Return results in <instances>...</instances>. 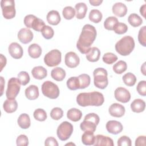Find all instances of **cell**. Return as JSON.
<instances>
[{"instance_id":"10","label":"cell","mask_w":146,"mask_h":146,"mask_svg":"<svg viewBox=\"0 0 146 146\" xmlns=\"http://www.w3.org/2000/svg\"><path fill=\"white\" fill-rule=\"evenodd\" d=\"M61 59V52L57 49H54L51 50L45 55L44 62L48 67H54L60 63Z\"/></svg>"},{"instance_id":"22","label":"cell","mask_w":146,"mask_h":146,"mask_svg":"<svg viewBox=\"0 0 146 146\" xmlns=\"http://www.w3.org/2000/svg\"><path fill=\"white\" fill-rule=\"evenodd\" d=\"M100 56V51L98 47H91L86 53V59L91 62H95L99 60Z\"/></svg>"},{"instance_id":"39","label":"cell","mask_w":146,"mask_h":146,"mask_svg":"<svg viewBox=\"0 0 146 146\" xmlns=\"http://www.w3.org/2000/svg\"><path fill=\"white\" fill-rule=\"evenodd\" d=\"M62 14L64 18L67 20H70L74 17L76 13L75 9L72 7L66 6L63 9Z\"/></svg>"},{"instance_id":"25","label":"cell","mask_w":146,"mask_h":146,"mask_svg":"<svg viewBox=\"0 0 146 146\" xmlns=\"http://www.w3.org/2000/svg\"><path fill=\"white\" fill-rule=\"evenodd\" d=\"M18 107V103L15 99H7L3 103V108L7 113H13L15 112Z\"/></svg>"},{"instance_id":"48","label":"cell","mask_w":146,"mask_h":146,"mask_svg":"<svg viewBox=\"0 0 146 146\" xmlns=\"http://www.w3.org/2000/svg\"><path fill=\"white\" fill-rule=\"evenodd\" d=\"M136 90L137 92L141 96L146 95V81L141 80L137 85Z\"/></svg>"},{"instance_id":"26","label":"cell","mask_w":146,"mask_h":146,"mask_svg":"<svg viewBox=\"0 0 146 146\" xmlns=\"http://www.w3.org/2000/svg\"><path fill=\"white\" fill-rule=\"evenodd\" d=\"M82 112L79 109L72 108L67 112V117L68 119L72 121H78L80 120L82 117Z\"/></svg>"},{"instance_id":"42","label":"cell","mask_w":146,"mask_h":146,"mask_svg":"<svg viewBox=\"0 0 146 146\" xmlns=\"http://www.w3.org/2000/svg\"><path fill=\"white\" fill-rule=\"evenodd\" d=\"M41 33L42 36L46 39H51L54 35V31L52 28L47 25H46L43 28L41 31Z\"/></svg>"},{"instance_id":"16","label":"cell","mask_w":146,"mask_h":146,"mask_svg":"<svg viewBox=\"0 0 146 146\" xmlns=\"http://www.w3.org/2000/svg\"><path fill=\"white\" fill-rule=\"evenodd\" d=\"M125 107L119 103H113L112 104L108 109V112L112 116L116 117H120L123 116L125 113Z\"/></svg>"},{"instance_id":"53","label":"cell","mask_w":146,"mask_h":146,"mask_svg":"<svg viewBox=\"0 0 146 146\" xmlns=\"http://www.w3.org/2000/svg\"><path fill=\"white\" fill-rule=\"evenodd\" d=\"M6 58L5 56L3 55V54H1V71H2L3 67L6 66Z\"/></svg>"},{"instance_id":"30","label":"cell","mask_w":146,"mask_h":146,"mask_svg":"<svg viewBox=\"0 0 146 146\" xmlns=\"http://www.w3.org/2000/svg\"><path fill=\"white\" fill-rule=\"evenodd\" d=\"M96 126L97 124L87 119H84L80 124V129L84 132L90 131L94 132L96 131Z\"/></svg>"},{"instance_id":"54","label":"cell","mask_w":146,"mask_h":146,"mask_svg":"<svg viewBox=\"0 0 146 146\" xmlns=\"http://www.w3.org/2000/svg\"><path fill=\"white\" fill-rule=\"evenodd\" d=\"M89 2L90 3L94 6H99L102 2H103V1H100V0H90L89 1Z\"/></svg>"},{"instance_id":"34","label":"cell","mask_w":146,"mask_h":146,"mask_svg":"<svg viewBox=\"0 0 146 146\" xmlns=\"http://www.w3.org/2000/svg\"><path fill=\"white\" fill-rule=\"evenodd\" d=\"M68 88L71 90H76L80 89V83L79 78L76 76H72L68 79L66 83Z\"/></svg>"},{"instance_id":"14","label":"cell","mask_w":146,"mask_h":146,"mask_svg":"<svg viewBox=\"0 0 146 146\" xmlns=\"http://www.w3.org/2000/svg\"><path fill=\"white\" fill-rule=\"evenodd\" d=\"M8 50L10 55L14 59H20L23 56V48L17 42L11 43L8 47Z\"/></svg>"},{"instance_id":"9","label":"cell","mask_w":146,"mask_h":146,"mask_svg":"<svg viewBox=\"0 0 146 146\" xmlns=\"http://www.w3.org/2000/svg\"><path fill=\"white\" fill-rule=\"evenodd\" d=\"M1 6L3 17L6 19H10L15 16V2L13 0H2Z\"/></svg>"},{"instance_id":"35","label":"cell","mask_w":146,"mask_h":146,"mask_svg":"<svg viewBox=\"0 0 146 146\" xmlns=\"http://www.w3.org/2000/svg\"><path fill=\"white\" fill-rule=\"evenodd\" d=\"M122 79L124 84L129 87L134 86L136 82V78L135 75L131 72L126 73L122 77Z\"/></svg>"},{"instance_id":"8","label":"cell","mask_w":146,"mask_h":146,"mask_svg":"<svg viewBox=\"0 0 146 146\" xmlns=\"http://www.w3.org/2000/svg\"><path fill=\"white\" fill-rule=\"evenodd\" d=\"M73 125L68 121L62 122L58 127L56 134L62 141H66L70 138L73 132Z\"/></svg>"},{"instance_id":"50","label":"cell","mask_w":146,"mask_h":146,"mask_svg":"<svg viewBox=\"0 0 146 146\" xmlns=\"http://www.w3.org/2000/svg\"><path fill=\"white\" fill-rule=\"evenodd\" d=\"M84 119H87V120L92 121L93 122L95 123L97 125H98V124L99 123V121H100L99 116L95 113H89L87 114L85 116Z\"/></svg>"},{"instance_id":"41","label":"cell","mask_w":146,"mask_h":146,"mask_svg":"<svg viewBox=\"0 0 146 146\" xmlns=\"http://www.w3.org/2000/svg\"><path fill=\"white\" fill-rule=\"evenodd\" d=\"M102 59L105 63L111 64L117 60V56L112 52H106L103 55Z\"/></svg>"},{"instance_id":"5","label":"cell","mask_w":146,"mask_h":146,"mask_svg":"<svg viewBox=\"0 0 146 146\" xmlns=\"http://www.w3.org/2000/svg\"><path fill=\"white\" fill-rule=\"evenodd\" d=\"M42 92L44 96L51 99H56L59 95V89L58 86L51 81H46L42 85Z\"/></svg>"},{"instance_id":"12","label":"cell","mask_w":146,"mask_h":146,"mask_svg":"<svg viewBox=\"0 0 146 146\" xmlns=\"http://www.w3.org/2000/svg\"><path fill=\"white\" fill-rule=\"evenodd\" d=\"M64 62L66 65L69 68H75L79 65L80 59L75 52L70 51L65 55Z\"/></svg>"},{"instance_id":"43","label":"cell","mask_w":146,"mask_h":146,"mask_svg":"<svg viewBox=\"0 0 146 146\" xmlns=\"http://www.w3.org/2000/svg\"><path fill=\"white\" fill-rule=\"evenodd\" d=\"M114 32L117 34H123L125 33L128 30V26L126 24L122 23V22H117L113 30Z\"/></svg>"},{"instance_id":"6","label":"cell","mask_w":146,"mask_h":146,"mask_svg":"<svg viewBox=\"0 0 146 146\" xmlns=\"http://www.w3.org/2000/svg\"><path fill=\"white\" fill-rule=\"evenodd\" d=\"M23 22L27 27L32 28L36 31H41L46 26L42 19L32 14L27 15L24 18Z\"/></svg>"},{"instance_id":"4","label":"cell","mask_w":146,"mask_h":146,"mask_svg":"<svg viewBox=\"0 0 146 146\" xmlns=\"http://www.w3.org/2000/svg\"><path fill=\"white\" fill-rule=\"evenodd\" d=\"M94 83L96 87L100 89H104L108 84V72L105 68L99 67L94 70L93 72Z\"/></svg>"},{"instance_id":"44","label":"cell","mask_w":146,"mask_h":146,"mask_svg":"<svg viewBox=\"0 0 146 146\" xmlns=\"http://www.w3.org/2000/svg\"><path fill=\"white\" fill-rule=\"evenodd\" d=\"M63 115V110L59 107H55L52 108L50 112L51 117L55 120H58L62 117Z\"/></svg>"},{"instance_id":"51","label":"cell","mask_w":146,"mask_h":146,"mask_svg":"<svg viewBox=\"0 0 146 146\" xmlns=\"http://www.w3.org/2000/svg\"><path fill=\"white\" fill-rule=\"evenodd\" d=\"M44 145L46 146H58V143L54 137L51 136L47 137L45 140Z\"/></svg>"},{"instance_id":"15","label":"cell","mask_w":146,"mask_h":146,"mask_svg":"<svg viewBox=\"0 0 146 146\" xmlns=\"http://www.w3.org/2000/svg\"><path fill=\"white\" fill-rule=\"evenodd\" d=\"M106 127L109 133L113 135H117L120 133L123 128L121 123L116 120H110L107 121Z\"/></svg>"},{"instance_id":"58","label":"cell","mask_w":146,"mask_h":146,"mask_svg":"<svg viewBox=\"0 0 146 146\" xmlns=\"http://www.w3.org/2000/svg\"><path fill=\"white\" fill-rule=\"evenodd\" d=\"M70 144H72V145H75V144H73V143H68V144H66V145H70Z\"/></svg>"},{"instance_id":"23","label":"cell","mask_w":146,"mask_h":146,"mask_svg":"<svg viewBox=\"0 0 146 146\" xmlns=\"http://www.w3.org/2000/svg\"><path fill=\"white\" fill-rule=\"evenodd\" d=\"M76 10V17L79 19H83L87 11V5L84 2H79L75 6Z\"/></svg>"},{"instance_id":"11","label":"cell","mask_w":146,"mask_h":146,"mask_svg":"<svg viewBox=\"0 0 146 146\" xmlns=\"http://www.w3.org/2000/svg\"><path fill=\"white\" fill-rule=\"evenodd\" d=\"M114 95L117 101L123 103L128 102L131 99V94L129 91L121 87H117L115 90Z\"/></svg>"},{"instance_id":"33","label":"cell","mask_w":146,"mask_h":146,"mask_svg":"<svg viewBox=\"0 0 146 146\" xmlns=\"http://www.w3.org/2000/svg\"><path fill=\"white\" fill-rule=\"evenodd\" d=\"M102 13L97 9H92L90 11L88 15L89 19L95 23L100 22L102 19Z\"/></svg>"},{"instance_id":"45","label":"cell","mask_w":146,"mask_h":146,"mask_svg":"<svg viewBox=\"0 0 146 146\" xmlns=\"http://www.w3.org/2000/svg\"><path fill=\"white\" fill-rule=\"evenodd\" d=\"M138 40L143 46H146V26H143L139 30L138 34Z\"/></svg>"},{"instance_id":"18","label":"cell","mask_w":146,"mask_h":146,"mask_svg":"<svg viewBox=\"0 0 146 146\" xmlns=\"http://www.w3.org/2000/svg\"><path fill=\"white\" fill-rule=\"evenodd\" d=\"M112 10L115 15L119 17H123L127 13V7L123 3L116 2L112 6Z\"/></svg>"},{"instance_id":"13","label":"cell","mask_w":146,"mask_h":146,"mask_svg":"<svg viewBox=\"0 0 146 146\" xmlns=\"http://www.w3.org/2000/svg\"><path fill=\"white\" fill-rule=\"evenodd\" d=\"M17 36L19 41L23 44L30 43L34 37L33 32L27 28L21 29L18 33Z\"/></svg>"},{"instance_id":"29","label":"cell","mask_w":146,"mask_h":146,"mask_svg":"<svg viewBox=\"0 0 146 146\" xmlns=\"http://www.w3.org/2000/svg\"><path fill=\"white\" fill-rule=\"evenodd\" d=\"M18 125L22 129L29 128L31 124L30 118L27 113H22L18 117L17 120Z\"/></svg>"},{"instance_id":"56","label":"cell","mask_w":146,"mask_h":146,"mask_svg":"<svg viewBox=\"0 0 146 146\" xmlns=\"http://www.w3.org/2000/svg\"><path fill=\"white\" fill-rule=\"evenodd\" d=\"M1 86H2V89H1V96L3 94V87H4V86L3 84H5V80L3 79V78L2 76H1Z\"/></svg>"},{"instance_id":"37","label":"cell","mask_w":146,"mask_h":146,"mask_svg":"<svg viewBox=\"0 0 146 146\" xmlns=\"http://www.w3.org/2000/svg\"><path fill=\"white\" fill-rule=\"evenodd\" d=\"M113 71L117 74H121L126 71L127 65L125 62L123 60H119L113 66Z\"/></svg>"},{"instance_id":"7","label":"cell","mask_w":146,"mask_h":146,"mask_svg":"<svg viewBox=\"0 0 146 146\" xmlns=\"http://www.w3.org/2000/svg\"><path fill=\"white\" fill-rule=\"evenodd\" d=\"M21 83L18 78H11L9 80L6 92L7 99H15L19 92Z\"/></svg>"},{"instance_id":"52","label":"cell","mask_w":146,"mask_h":146,"mask_svg":"<svg viewBox=\"0 0 146 146\" xmlns=\"http://www.w3.org/2000/svg\"><path fill=\"white\" fill-rule=\"evenodd\" d=\"M145 140H146V137L145 136H139L136 138L135 140V145L136 146L145 145Z\"/></svg>"},{"instance_id":"36","label":"cell","mask_w":146,"mask_h":146,"mask_svg":"<svg viewBox=\"0 0 146 146\" xmlns=\"http://www.w3.org/2000/svg\"><path fill=\"white\" fill-rule=\"evenodd\" d=\"M119 22L116 17L111 16L107 17L104 22V27L108 30H113L115 25Z\"/></svg>"},{"instance_id":"47","label":"cell","mask_w":146,"mask_h":146,"mask_svg":"<svg viewBox=\"0 0 146 146\" xmlns=\"http://www.w3.org/2000/svg\"><path fill=\"white\" fill-rule=\"evenodd\" d=\"M131 140L127 136H122L117 140L118 146H131Z\"/></svg>"},{"instance_id":"38","label":"cell","mask_w":146,"mask_h":146,"mask_svg":"<svg viewBox=\"0 0 146 146\" xmlns=\"http://www.w3.org/2000/svg\"><path fill=\"white\" fill-rule=\"evenodd\" d=\"M78 78L80 83V89H84L89 86L91 82V78L88 74H80Z\"/></svg>"},{"instance_id":"57","label":"cell","mask_w":146,"mask_h":146,"mask_svg":"<svg viewBox=\"0 0 146 146\" xmlns=\"http://www.w3.org/2000/svg\"><path fill=\"white\" fill-rule=\"evenodd\" d=\"M141 71L143 73L144 75H145V62H144L143 64V66L141 67Z\"/></svg>"},{"instance_id":"24","label":"cell","mask_w":146,"mask_h":146,"mask_svg":"<svg viewBox=\"0 0 146 146\" xmlns=\"http://www.w3.org/2000/svg\"><path fill=\"white\" fill-rule=\"evenodd\" d=\"M145 107V103L141 99H136L131 104L132 111L136 113H140L144 111Z\"/></svg>"},{"instance_id":"27","label":"cell","mask_w":146,"mask_h":146,"mask_svg":"<svg viewBox=\"0 0 146 146\" xmlns=\"http://www.w3.org/2000/svg\"><path fill=\"white\" fill-rule=\"evenodd\" d=\"M28 53L29 56L32 58H38L42 54V48L39 44L33 43L29 46Z\"/></svg>"},{"instance_id":"2","label":"cell","mask_w":146,"mask_h":146,"mask_svg":"<svg viewBox=\"0 0 146 146\" xmlns=\"http://www.w3.org/2000/svg\"><path fill=\"white\" fill-rule=\"evenodd\" d=\"M104 102L103 95L97 91L90 92H82L78 95L76 102L82 107L86 106H100Z\"/></svg>"},{"instance_id":"55","label":"cell","mask_w":146,"mask_h":146,"mask_svg":"<svg viewBox=\"0 0 146 146\" xmlns=\"http://www.w3.org/2000/svg\"><path fill=\"white\" fill-rule=\"evenodd\" d=\"M145 9H146L145 4H144L143 6H141L140 9V13L143 16L144 18H145Z\"/></svg>"},{"instance_id":"49","label":"cell","mask_w":146,"mask_h":146,"mask_svg":"<svg viewBox=\"0 0 146 146\" xmlns=\"http://www.w3.org/2000/svg\"><path fill=\"white\" fill-rule=\"evenodd\" d=\"M18 146H27L29 145L28 137L25 135H20L16 140Z\"/></svg>"},{"instance_id":"3","label":"cell","mask_w":146,"mask_h":146,"mask_svg":"<svg viewBox=\"0 0 146 146\" xmlns=\"http://www.w3.org/2000/svg\"><path fill=\"white\" fill-rule=\"evenodd\" d=\"M115 47L116 52L120 55H128L135 48V40L131 36H124L116 43Z\"/></svg>"},{"instance_id":"40","label":"cell","mask_w":146,"mask_h":146,"mask_svg":"<svg viewBox=\"0 0 146 146\" xmlns=\"http://www.w3.org/2000/svg\"><path fill=\"white\" fill-rule=\"evenodd\" d=\"M34 117L38 121H43L47 119V113L46 111L42 108L35 110L33 113Z\"/></svg>"},{"instance_id":"20","label":"cell","mask_w":146,"mask_h":146,"mask_svg":"<svg viewBox=\"0 0 146 146\" xmlns=\"http://www.w3.org/2000/svg\"><path fill=\"white\" fill-rule=\"evenodd\" d=\"M31 74L35 79L41 80L47 76V71L44 67L39 66L34 67L32 69Z\"/></svg>"},{"instance_id":"32","label":"cell","mask_w":146,"mask_h":146,"mask_svg":"<svg viewBox=\"0 0 146 146\" xmlns=\"http://www.w3.org/2000/svg\"><path fill=\"white\" fill-rule=\"evenodd\" d=\"M128 23L133 27H136L140 26L143 23L141 18L136 13L130 14L128 18Z\"/></svg>"},{"instance_id":"46","label":"cell","mask_w":146,"mask_h":146,"mask_svg":"<svg viewBox=\"0 0 146 146\" xmlns=\"http://www.w3.org/2000/svg\"><path fill=\"white\" fill-rule=\"evenodd\" d=\"M18 79L22 86H26L30 80V76L26 71H21L18 73Z\"/></svg>"},{"instance_id":"28","label":"cell","mask_w":146,"mask_h":146,"mask_svg":"<svg viewBox=\"0 0 146 146\" xmlns=\"http://www.w3.org/2000/svg\"><path fill=\"white\" fill-rule=\"evenodd\" d=\"M51 76L54 80L60 82L66 77V71L61 67H55L51 71Z\"/></svg>"},{"instance_id":"21","label":"cell","mask_w":146,"mask_h":146,"mask_svg":"<svg viewBox=\"0 0 146 146\" xmlns=\"http://www.w3.org/2000/svg\"><path fill=\"white\" fill-rule=\"evenodd\" d=\"M26 97L29 100H35L39 96L38 87L35 85H30L25 91Z\"/></svg>"},{"instance_id":"1","label":"cell","mask_w":146,"mask_h":146,"mask_svg":"<svg viewBox=\"0 0 146 146\" xmlns=\"http://www.w3.org/2000/svg\"><path fill=\"white\" fill-rule=\"evenodd\" d=\"M96 34V30L94 26L86 24L83 27L76 43V47L82 54H86L91 48V46L95 41Z\"/></svg>"},{"instance_id":"17","label":"cell","mask_w":146,"mask_h":146,"mask_svg":"<svg viewBox=\"0 0 146 146\" xmlns=\"http://www.w3.org/2000/svg\"><path fill=\"white\" fill-rule=\"evenodd\" d=\"M113 140L106 136L103 135H97L95 137V142L94 145L95 146H102V145H108L113 146Z\"/></svg>"},{"instance_id":"31","label":"cell","mask_w":146,"mask_h":146,"mask_svg":"<svg viewBox=\"0 0 146 146\" xmlns=\"http://www.w3.org/2000/svg\"><path fill=\"white\" fill-rule=\"evenodd\" d=\"M95 136L94 132L86 131L82 136V142L86 145H94L95 142Z\"/></svg>"},{"instance_id":"19","label":"cell","mask_w":146,"mask_h":146,"mask_svg":"<svg viewBox=\"0 0 146 146\" xmlns=\"http://www.w3.org/2000/svg\"><path fill=\"white\" fill-rule=\"evenodd\" d=\"M46 19L49 24L54 26L58 25L61 20L59 13L56 10L50 11L47 14Z\"/></svg>"}]
</instances>
